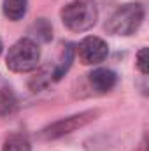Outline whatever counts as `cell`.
I'll use <instances>...</instances> for the list:
<instances>
[{"label": "cell", "instance_id": "cell-1", "mask_svg": "<svg viewBox=\"0 0 149 151\" xmlns=\"http://www.w3.org/2000/svg\"><path fill=\"white\" fill-rule=\"evenodd\" d=\"M98 18V11L93 0H72L62 9V21L72 32L90 30Z\"/></svg>", "mask_w": 149, "mask_h": 151}, {"label": "cell", "instance_id": "cell-2", "mask_svg": "<svg viewBox=\"0 0 149 151\" xmlns=\"http://www.w3.org/2000/svg\"><path fill=\"white\" fill-rule=\"evenodd\" d=\"M144 19V7L140 4L121 5L105 23V30L112 35H132L139 30Z\"/></svg>", "mask_w": 149, "mask_h": 151}, {"label": "cell", "instance_id": "cell-3", "mask_svg": "<svg viewBox=\"0 0 149 151\" xmlns=\"http://www.w3.org/2000/svg\"><path fill=\"white\" fill-rule=\"evenodd\" d=\"M40 49L32 39H19L7 53V67L12 72H30L39 65Z\"/></svg>", "mask_w": 149, "mask_h": 151}, {"label": "cell", "instance_id": "cell-4", "mask_svg": "<svg viewBox=\"0 0 149 151\" xmlns=\"http://www.w3.org/2000/svg\"><path fill=\"white\" fill-rule=\"evenodd\" d=\"M97 116V111H84V113L74 114V116H69L65 119H60L53 125H49L47 128L42 130V137L44 139H58L62 135H67L70 132H74L77 128L88 125L90 121H93Z\"/></svg>", "mask_w": 149, "mask_h": 151}, {"label": "cell", "instance_id": "cell-5", "mask_svg": "<svg viewBox=\"0 0 149 151\" xmlns=\"http://www.w3.org/2000/svg\"><path fill=\"white\" fill-rule=\"evenodd\" d=\"M109 49L100 37H86L77 46V56L82 65H93L105 60Z\"/></svg>", "mask_w": 149, "mask_h": 151}, {"label": "cell", "instance_id": "cell-6", "mask_svg": "<svg viewBox=\"0 0 149 151\" xmlns=\"http://www.w3.org/2000/svg\"><path fill=\"white\" fill-rule=\"evenodd\" d=\"M116 79H117L116 74L109 69H95L90 74V83L98 93H105V91L112 90L116 84Z\"/></svg>", "mask_w": 149, "mask_h": 151}, {"label": "cell", "instance_id": "cell-7", "mask_svg": "<svg viewBox=\"0 0 149 151\" xmlns=\"http://www.w3.org/2000/svg\"><path fill=\"white\" fill-rule=\"evenodd\" d=\"M2 9L9 19L18 21L27 14V0H4Z\"/></svg>", "mask_w": 149, "mask_h": 151}, {"label": "cell", "instance_id": "cell-8", "mask_svg": "<svg viewBox=\"0 0 149 151\" xmlns=\"http://www.w3.org/2000/svg\"><path fill=\"white\" fill-rule=\"evenodd\" d=\"M2 151H30V141L25 134H11L5 139Z\"/></svg>", "mask_w": 149, "mask_h": 151}, {"label": "cell", "instance_id": "cell-9", "mask_svg": "<svg viewBox=\"0 0 149 151\" xmlns=\"http://www.w3.org/2000/svg\"><path fill=\"white\" fill-rule=\"evenodd\" d=\"M72 55H74V49H72V46H70V44H67V47H65V56L62 58V63L58 65V69L54 70V76H53V79H54V81L62 79V77L65 76V72L69 70L70 62H72Z\"/></svg>", "mask_w": 149, "mask_h": 151}, {"label": "cell", "instance_id": "cell-10", "mask_svg": "<svg viewBox=\"0 0 149 151\" xmlns=\"http://www.w3.org/2000/svg\"><path fill=\"white\" fill-rule=\"evenodd\" d=\"M137 67L142 74H148L149 67H148V47H142L137 55Z\"/></svg>", "mask_w": 149, "mask_h": 151}, {"label": "cell", "instance_id": "cell-11", "mask_svg": "<svg viewBox=\"0 0 149 151\" xmlns=\"http://www.w3.org/2000/svg\"><path fill=\"white\" fill-rule=\"evenodd\" d=\"M0 53H2V40H0Z\"/></svg>", "mask_w": 149, "mask_h": 151}]
</instances>
